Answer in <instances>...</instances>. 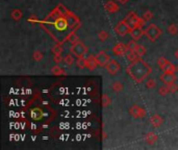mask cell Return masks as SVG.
Here are the masks:
<instances>
[{
    "mask_svg": "<svg viewBox=\"0 0 178 150\" xmlns=\"http://www.w3.org/2000/svg\"><path fill=\"white\" fill-rule=\"evenodd\" d=\"M41 25L49 34H51V35L60 44H63L64 42H66L68 35L71 31H73L72 28L69 26L66 17L60 16L55 8L45 18L44 21L41 22Z\"/></svg>",
    "mask_w": 178,
    "mask_h": 150,
    "instance_id": "6da1fadb",
    "label": "cell"
},
{
    "mask_svg": "<svg viewBox=\"0 0 178 150\" xmlns=\"http://www.w3.org/2000/svg\"><path fill=\"white\" fill-rule=\"evenodd\" d=\"M126 71L132 79L137 81L138 83H140L151 73L152 70L142 58L139 57L134 62H131V64L127 67Z\"/></svg>",
    "mask_w": 178,
    "mask_h": 150,
    "instance_id": "7a4b0ae2",
    "label": "cell"
},
{
    "mask_svg": "<svg viewBox=\"0 0 178 150\" xmlns=\"http://www.w3.org/2000/svg\"><path fill=\"white\" fill-rule=\"evenodd\" d=\"M124 21L128 24V26L130 28L138 27V26L142 27V26L145 24V22H146V21L144 20V18H140L137 15V13H134V12L128 13V15L125 17Z\"/></svg>",
    "mask_w": 178,
    "mask_h": 150,
    "instance_id": "3957f363",
    "label": "cell"
},
{
    "mask_svg": "<svg viewBox=\"0 0 178 150\" xmlns=\"http://www.w3.org/2000/svg\"><path fill=\"white\" fill-rule=\"evenodd\" d=\"M163 34V30L158 27L156 24H150L148 27L145 29V35L147 37L148 40L151 42H155Z\"/></svg>",
    "mask_w": 178,
    "mask_h": 150,
    "instance_id": "277c9868",
    "label": "cell"
},
{
    "mask_svg": "<svg viewBox=\"0 0 178 150\" xmlns=\"http://www.w3.org/2000/svg\"><path fill=\"white\" fill-rule=\"evenodd\" d=\"M70 51L73 55H75L76 57H82L88 53V47L86 46L82 42H76L75 44H72L70 47Z\"/></svg>",
    "mask_w": 178,
    "mask_h": 150,
    "instance_id": "5b68a950",
    "label": "cell"
},
{
    "mask_svg": "<svg viewBox=\"0 0 178 150\" xmlns=\"http://www.w3.org/2000/svg\"><path fill=\"white\" fill-rule=\"evenodd\" d=\"M129 115L135 119L144 118V117L146 116V110H145L143 107L139 106L137 104H134V105L129 109Z\"/></svg>",
    "mask_w": 178,
    "mask_h": 150,
    "instance_id": "8992f818",
    "label": "cell"
},
{
    "mask_svg": "<svg viewBox=\"0 0 178 150\" xmlns=\"http://www.w3.org/2000/svg\"><path fill=\"white\" fill-rule=\"evenodd\" d=\"M114 30H115V32H117V35L123 37V35L129 34V32H130V30H131V28L129 27L128 24L126 23L124 20H122V21H120L117 25H116V27H115Z\"/></svg>",
    "mask_w": 178,
    "mask_h": 150,
    "instance_id": "52a82bcc",
    "label": "cell"
},
{
    "mask_svg": "<svg viewBox=\"0 0 178 150\" xmlns=\"http://www.w3.org/2000/svg\"><path fill=\"white\" fill-rule=\"evenodd\" d=\"M105 69H106V71H107L109 74L116 75L120 71V69H121V67H120V64L118 63L117 61L111 60L107 64H106Z\"/></svg>",
    "mask_w": 178,
    "mask_h": 150,
    "instance_id": "ba28073f",
    "label": "cell"
},
{
    "mask_svg": "<svg viewBox=\"0 0 178 150\" xmlns=\"http://www.w3.org/2000/svg\"><path fill=\"white\" fill-rule=\"evenodd\" d=\"M160 80L163 81L165 84H170L172 83H175L176 75H175V73H173V72L164 71V73L160 74Z\"/></svg>",
    "mask_w": 178,
    "mask_h": 150,
    "instance_id": "9c48e42d",
    "label": "cell"
},
{
    "mask_svg": "<svg viewBox=\"0 0 178 150\" xmlns=\"http://www.w3.org/2000/svg\"><path fill=\"white\" fill-rule=\"evenodd\" d=\"M95 57H96V61H97V63H98L99 66H102V67H105L106 64L111 61V57L105 53V51L98 52V53L95 55Z\"/></svg>",
    "mask_w": 178,
    "mask_h": 150,
    "instance_id": "30bf717a",
    "label": "cell"
},
{
    "mask_svg": "<svg viewBox=\"0 0 178 150\" xmlns=\"http://www.w3.org/2000/svg\"><path fill=\"white\" fill-rule=\"evenodd\" d=\"M128 50V47H127V44H124V43H118L117 45H115L113 47V53L117 56H122V55L126 54V52Z\"/></svg>",
    "mask_w": 178,
    "mask_h": 150,
    "instance_id": "8fae6325",
    "label": "cell"
},
{
    "mask_svg": "<svg viewBox=\"0 0 178 150\" xmlns=\"http://www.w3.org/2000/svg\"><path fill=\"white\" fill-rule=\"evenodd\" d=\"M129 34H130L131 38L134 39V40L138 41L139 39L142 38V35H145V30H143V28L140 27V26H138V27L131 28V30H130Z\"/></svg>",
    "mask_w": 178,
    "mask_h": 150,
    "instance_id": "7c38bea8",
    "label": "cell"
},
{
    "mask_svg": "<svg viewBox=\"0 0 178 150\" xmlns=\"http://www.w3.org/2000/svg\"><path fill=\"white\" fill-rule=\"evenodd\" d=\"M97 66H98V63H97L96 61L95 55H89V56L86 57V68H88L89 70L93 71L96 69Z\"/></svg>",
    "mask_w": 178,
    "mask_h": 150,
    "instance_id": "4fadbf2b",
    "label": "cell"
},
{
    "mask_svg": "<svg viewBox=\"0 0 178 150\" xmlns=\"http://www.w3.org/2000/svg\"><path fill=\"white\" fill-rule=\"evenodd\" d=\"M43 110L41 109H39V107H34V109H32L30 110V117L32 120H35V121H38V120H41L43 118Z\"/></svg>",
    "mask_w": 178,
    "mask_h": 150,
    "instance_id": "5bb4252c",
    "label": "cell"
},
{
    "mask_svg": "<svg viewBox=\"0 0 178 150\" xmlns=\"http://www.w3.org/2000/svg\"><path fill=\"white\" fill-rule=\"evenodd\" d=\"M104 8H105L106 12L112 13V14H113V13L118 12L120 8H119V5L115 1H107L104 4Z\"/></svg>",
    "mask_w": 178,
    "mask_h": 150,
    "instance_id": "9a60e30c",
    "label": "cell"
},
{
    "mask_svg": "<svg viewBox=\"0 0 178 150\" xmlns=\"http://www.w3.org/2000/svg\"><path fill=\"white\" fill-rule=\"evenodd\" d=\"M149 122H150V124L153 127H160V126H161V124H163L164 120L160 115H154L150 118Z\"/></svg>",
    "mask_w": 178,
    "mask_h": 150,
    "instance_id": "2e32d148",
    "label": "cell"
},
{
    "mask_svg": "<svg viewBox=\"0 0 178 150\" xmlns=\"http://www.w3.org/2000/svg\"><path fill=\"white\" fill-rule=\"evenodd\" d=\"M157 139H158L157 135H155L153 131L148 132L146 137H145V141H146L147 144H149V145H153L154 143L157 141Z\"/></svg>",
    "mask_w": 178,
    "mask_h": 150,
    "instance_id": "e0dca14e",
    "label": "cell"
},
{
    "mask_svg": "<svg viewBox=\"0 0 178 150\" xmlns=\"http://www.w3.org/2000/svg\"><path fill=\"white\" fill-rule=\"evenodd\" d=\"M51 73H52L53 75H55V76H60V75L66 74L65 70L61 67H60L57 64L55 65V66H53L52 68H51Z\"/></svg>",
    "mask_w": 178,
    "mask_h": 150,
    "instance_id": "ac0fdd59",
    "label": "cell"
},
{
    "mask_svg": "<svg viewBox=\"0 0 178 150\" xmlns=\"http://www.w3.org/2000/svg\"><path fill=\"white\" fill-rule=\"evenodd\" d=\"M171 63V62H169L167 60V58H165L164 56H160V57H158V60H157V65L160 66V68L161 70H166V68L168 67V65H169Z\"/></svg>",
    "mask_w": 178,
    "mask_h": 150,
    "instance_id": "d6986e66",
    "label": "cell"
},
{
    "mask_svg": "<svg viewBox=\"0 0 178 150\" xmlns=\"http://www.w3.org/2000/svg\"><path fill=\"white\" fill-rule=\"evenodd\" d=\"M125 55H126V57H127V60L129 62H134L135 60H138V58L140 57L137 52H135L134 50H131V49H128Z\"/></svg>",
    "mask_w": 178,
    "mask_h": 150,
    "instance_id": "ffe728a7",
    "label": "cell"
},
{
    "mask_svg": "<svg viewBox=\"0 0 178 150\" xmlns=\"http://www.w3.org/2000/svg\"><path fill=\"white\" fill-rule=\"evenodd\" d=\"M67 41L71 44H75L76 42L79 41V37L77 35L76 31H71L67 37Z\"/></svg>",
    "mask_w": 178,
    "mask_h": 150,
    "instance_id": "44dd1931",
    "label": "cell"
},
{
    "mask_svg": "<svg viewBox=\"0 0 178 150\" xmlns=\"http://www.w3.org/2000/svg\"><path fill=\"white\" fill-rule=\"evenodd\" d=\"M11 16H12V18L14 19L15 21H19V20H21L22 16H23V13H22L21 9L15 8V9H13V11H12Z\"/></svg>",
    "mask_w": 178,
    "mask_h": 150,
    "instance_id": "7402d4cb",
    "label": "cell"
},
{
    "mask_svg": "<svg viewBox=\"0 0 178 150\" xmlns=\"http://www.w3.org/2000/svg\"><path fill=\"white\" fill-rule=\"evenodd\" d=\"M168 32L171 35H177L178 32V25L175 24V23H172L168 26Z\"/></svg>",
    "mask_w": 178,
    "mask_h": 150,
    "instance_id": "603a6c76",
    "label": "cell"
},
{
    "mask_svg": "<svg viewBox=\"0 0 178 150\" xmlns=\"http://www.w3.org/2000/svg\"><path fill=\"white\" fill-rule=\"evenodd\" d=\"M76 65L79 69H85V68H86V58H85L83 56L78 57V60L76 62Z\"/></svg>",
    "mask_w": 178,
    "mask_h": 150,
    "instance_id": "cb8c5ba5",
    "label": "cell"
},
{
    "mask_svg": "<svg viewBox=\"0 0 178 150\" xmlns=\"http://www.w3.org/2000/svg\"><path fill=\"white\" fill-rule=\"evenodd\" d=\"M55 9L57 12H59V14L60 15V16H67L68 15V13H69V11H68V9L65 8V5H63V4H59L55 8Z\"/></svg>",
    "mask_w": 178,
    "mask_h": 150,
    "instance_id": "d4e9b609",
    "label": "cell"
},
{
    "mask_svg": "<svg viewBox=\"0 0 178 150\" xmlns=\"http://www.w3.org/2000/svg\"><path fill=\"white\" fill-rule=\"evenodd\" d=\"M135 52H137V53H138L139 56L142 57V56H144V55L146 54L147 49H146V47L143 46V45H138L137 49H135Z\"/></svg>",
    "mask_w": 178,
    "mask_h": 150,
    "instance_id": "484cf974",
    "label": "cell"
},
{
    "mask_svg": "<svg viewBox=\"0 0 178 150\" xmlns=\"http://www.w3.org/2000/svg\"><path fill=\"white\" fill-rule=\"evenodd\" d=\"M61 45L63 44H60V43L55 44L51 48V51H52L54 54H61V52H63V46H61Z\"/></svg>",
    "mask_w": 178,
    "mask_h": 150,
    "instance_id": "4316f807",
    "label": "cell"
},
{
    "mask_svg": "<svg viewBox=\"0 0 178 150\" xmlns=\"http://www.w3.org/2000/svg\"><path fill=\"white\" fill-rule=\"evenodd\" d=\"M74 61H75V58H74V56H73L72 53H71V54H67L66 56L64 57L65 64L68 65V66H71V65L74 63Z\"/></svg>",
    "mask_w": 178,
    "mask_h": 150,
    "instance_id": "83f0119b",
    "label": "cell"
},
{
    "mask_svg": "<svg viewBox=\"0 0 178 150\" xmlns=\"http://www.w3.org/2000/svg\"><path fill=\"white\" fill-rule=\"evenodd\" d=\"M113 90L117 93L121 92V91L123 90V83H121V81H115V83H113Z\"/></svg>",
    "mask_w": 178,
    "mask_h": 150,
    "instance_id": "f1b7e54d",
    "label": "cell"
},
{
    "mask_svg": "<svg viewBox=\"0 0 178 150\" xmlns=\"http://www.w3.org/2000/svg\"><path fill=\"white\" fill-rule=\"evenodd\" d=\"M43 57H44V55H43V53H42L40 50H35L34 52V54H32V58H34L35 62L42 61V60H43Z\"/></svg>",
    "mask_w": 178,
    "mask_h": 150,
    "instance_id": "f546056e",
    "label": "cell"
},
{
    "mask_svg": "<svg viewBox=\"0 0 178 150\" xmlns=\"http://www.w3.org/2000/svg\"><path fill=\"white\" fill-rule=\"evenodd\" d=\"M107 38H108V34H107V31H105V30H101V31H99L98 32V39L101 42H105L106 40H107Z\"/></svg>",
    "mask_w": 178,
    "mask_h": 150,
    "instance_id": "4dcf8cb0",
    "label": "cell"
},
{
    "mask_svg": "<svg viewBox=\"0 0 178 150\" xmlns=\"http://www.w3.org/2000/svg\"><path fill=\"white\" fill-rule=\"evenodd\" d=\"M101 101H102V105H103V107H107L109 104H111V98H109V97L106 95V94H103L102 95V99H101Z\"/></svg>",
    "mask_w": 178,
    "mask_h": 150,
    "instance_id": "1f68e13d",
    "label": "cell"
},
{
    "mask_svg": "<svg viewBox=\"0 0 178 150\" xmlns=\"http://www.w3.org/2000/svg\"><path fill=\"white\" fill-rule=\"evenodd\" d=\"M146 87L147 89H153V88L156 87V81H155L154 78H150L146 81Z\"/></svg>",
    "mask_w": 178,
    "mask_h": 150,
    "instance_id": "d6a6232c",
    "label": "cell"
},
{
    "mask_svg": "<svg viewBox=\"0 0 178 150\" xmlns=\"http://www.w3.org/2000/svg\"><path fill=\"white\" fill-rule=\"evenodd\" d=\"M138 43L137 42H135V40H134V39H132L131 41H129L128 43H127V47H128V49H131V50H134L135 51V49H137V47H138Z\"/></svg>",
    "mask_w": 178,
    "mask_h": 150,
    "instance_id": "836d02e7",
    "label": "cell"
},
{
    "mask_svg": "<svg viewBox=\"0 0 178 150\" xmlns=\"http://www.w3.org/2000/svg\"><path fill=\"white\" fill-rule=\"evenodd\" d=\"M158 93H160V96L167 95L168 93H170L169 88H168V86H163V87H160V91H158Z\"/></svg>",
    "mask_w": 178,
    "mask_h": 150,
    "instance_id": "e575fe53",
    "label": "cell"
},
{
    "mask_svg": "<svg viewBox=\"0 0 178 150\" xmlns=\"http://www.w3.org/2000/svg\"><path fill=\"white\" fill-rule=\"evenodd\" d=\"M143 18H144V20L145 21H150L152 18H153V13L150 12V11H146L144 13V15H143Z\"/></svg>",
    "mask_w": 178,
    "mask_h": 150,
    "instance_id": "d590c367",
    "label": "cell"
},
{
    "mask_svg": "<svg viewBox=\"0 0 178 150\" xmlns=\"http://www.w3.org/2000/svg\"><path fill=\"white\" fill-rule=\"evenodd\" d=\"M168 88H169V91H170V93H175L178 91V86L175 83H170V84H167Z\"/></svg>",
    "mask_w": 178,
    "mask_h": 150,
    "instance_id": "8d00e7d4",
    "label": "cell"
},
{
    "mask_svg": "<svg viewBox=\"0 0 178 150\" xmlns=\"http://www.w3.org/2000/svg\"><path fill=\"white\" fill-rule=\"evenodd\" d=\"M165 71H169V72H173L175 73L177 71V66H175V65H173L172 63H170L169 65H168V67L166 68V70Z\"/></svg>",
    "mask_w": 178,
    "mask_h": 150,
    "instance_id": "74e56055",
    "label": "cell"
},
{
    "mask_svg": "<svg viewBox=\"0 0 178 150\" xmlns=\"http://www.w3.org/2000/svg\"><path fill=\"white\" fill-rule=\"evenodd\" d=\"M53 61L55 64H60L61 62H64V57L61 56V54H54V57H53Z\"/></svg>",
    "mask_w": 178,
    "mask_h": 150,
    "instance_id": "f35d334b",
    "label": "cell"
},
{
    "mask_svg": "<svg viewBox=\"0 0 178 150\" xmlns=\"http://www.w3.org/2000/svg\"><path fill=\"white\" fill-rule=\"evenodd\" d=\"M28 21L31 22V23H32V22L37 23V22H38V19H37V17H35V16H30V17L28 18Z\"/></svg>",
    "mask_w": 178,
    "mask_h": 150,
    "instance_id": "ab89813d",
    "label": "cell"
},
{
    "mask_svg": "<svg viewBox=\"0 0 178 150\" xmlns=\"http://www.w3.org/2000/svg\"><path fill=\"white\" fill-rule=\"evenodd\" d=\"M118 1L121 3V4H126V3L129 1V0H118Z\"/></svg>",
    "mask_w": 178,
    "mask_h": 150,
    "instance_id": "60d3db41",
    "label": "cell"
},
{
    "mask_svg": "<svg viewBox=\"0 0 178 150\" xmlns=\"http://www.w3.org/2000/svg\"><path fill=\"white\" fill-rule=\"evenodd\" d=\"M174 54H175V57H176L177 60H178V49H176V50H175V53H174Z\"/></svg>",
    "mask_w": 178,
    "mask_h": 150,
    "instance_id": "b9f144b4",
    "label": "cell"
},
{
    "mask_svg": "<svg viewBox=\"0 0 178 150\" xmlns=\"http://www.w3.org/2000/svg\"><path fill=\"white\" fill-rule=\"evenodd\" d=\"M177 71H178V65H177Z\"/></svg>",
    "mask_w": 178,
    "mask_h": 150,
    "instance_id": "7bdbcfd3",
    "label": "cell"
}]
</instances>
